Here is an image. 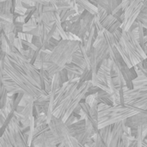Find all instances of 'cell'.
Instances as JSON below:
<instances>
[{
	"label": "cell",
	"mask_w": 147,
	"mask_h": 147,
	"mask_svg": "<svg viewBox=\"0 0 147 147\" xmlns=\"http://www.w3.org/2000/svg\"><path fill=\"white\" fill-rule=\"evenodd\" d=\"M65 68L67 70L69 81L75 80V79H79L82 77V75L84 73V69H83L80 66L77 65L73 62H71V63L67 64Z\"/></svg>",
	"instance_id": "cell-15"
},
{
	"label": "cell",
	"mask_w": 147,
	"mask_h": 147,
	"mask_svg": "<svg viewBox=\"0 0 147 147\" xmlns=\"http://www.w3.org/2000/svg\"><path fill=\"white\" fill-rule=\"evenodd\" d=\"M122 0H109V14H112L113 11L120 5L121 4Z\"/></svg>",
	"instance_id": "cell-25"
},
{
	"label": "cell",
	"mask_w": 147,
	"mask_h": 147,
	"mask_svg": "<svg viewBox=\"0 0 147 147\" xmlns=\"http://www.w3.org/2000/svg\"><path fill=\"white\" fill-rule=\"evenodd\" d=\"M29 127L22 128L21 122L15 116L1 135L0 147H30L28 143Z\"/></svg>",
	"instance_id": "cell-5"
},
{
	"label": "cell",
	"mask_w": 147,
	"mask_h": 147,
	"mask_svg": "<svg viewBox=\"0 0 147 147\" xmlns=\"http://www.w3.org/2000/svg\"><path fill=\"white\" fill-rule=\"evenodd\" d=\"M80 44V40L62 39L58 46L47 53L43 70L47 71L52 77L61 71L67 64L72 62V57L79 48Z\"/></svg>",
	"instance_id": "cell-3"
},
{
	"label": "cell",
	"mask_w": 147,
	"mask_h": 147,
	"mask_svg": "<svg viewBox=\"0 0 147 147\" xmlns=\"http://www.w3.org/2000/svg\"><path fill=\"white\" fill-rule=\"evenodd\" d=\"M78 121H79L78 119V117H76L73 114L65 121V123L66 124V126H71V125H72V124H74L75 122H77Z\"/></svg>",
	"instance_id": "cell-30"
},
{
	"label": "cell",
	"mask_w": 147,
	"mask_h": 147,
	"mask_svg": "<svg viewBox=\"0 0 147 147\" xmlns=\"http://www.w3.org/2000/svg\"><path fill=\"white\" fill-rule=\"evenodd\" d=\"M38 24L39 23L32 17L29 21H28L27 22L24 23V25H23V32L24 33H29L31 30L35 28L38 26Z\"/></svg>",
	"instance_id": "cell-21"
},
{
	"label": "cell",
	"mask_w": 147,
	"mask_h": 147,
	"mask_svg": "<svg viewBox=\"0 0 147 147\" xmlns=\"http://www.w3.org/2000/svg\"><path fill=\"white\" fill-rule=\"evenodd\" d=\"M144 8V0H134L131 1L129 6L124 11V20L121 28L123 31H128L131 26L134 24L142 9Z\"/></svg>",
	"instance_id": "cell-9"
},
{
	"label": "cell",
	"mask_w": 147,
	"mask_h": 147,
	"mask_svg": "<svg viewBox=\"0 0 147 147\" xmlns=\"http://www.w3.org/2000/svg\"><path fill=\"white\" fill-rule=\"evenodd\" d=\"M94 18L95 15L88 12L87 10H84L82 14H80L81 29L78 34V37L80 38L82 42L85 40L92 26L94 25Z\"/></svg>",
	"instance_id": "cell-12"
},
{
	"label": "cell",
	"mask_w": 147,
	"mask_h": 147,
	"mask_svg": "<svg viewBox=\"0 0 147 147\" xmlns=\"http://www.w3.org/2000/svg\"><path fill=\"white\" fill-rule=\"evenodd\" d=\"M59 41H60V40H58L57 39L52 37V38L49 40V41H48V50H49V51H53V50L58 46V44L59 43Z\"/></svg>",
	"instance_id": "cell-27"
},
{
	"label": "cell",
	"mask_w": 147,
	"mask_h": 147,
	"mask_svg": "<svg viewBox=\"0 0 147 147\" xmlns=\"http://www.w3.org/2000/svg\"><path fill=\"white\" fill-rule=\"evenodd\" d=\"M103 31L104 29L102 31H97V37L96 39V41L94 42L93 49L90 55V70L92 71L93 75H97L98 69L100 68L102 62L105 59L110 58L109 44L107 40L105 39Z\"/></svg>",
	"instance_id": "cell-7"
},
{
	"label": "cell",
	"mask_w": 147,
	"mask_h": 147,
	"mask_svg": "<svg viewBox=\"0 0 147 147\" xmlns=\"http://www.w3.org/2000/svg\"><path fill=\"white\" fill-rule=\"evenodd\" d=\"M145 2H147V0H144V3H145Z\"/></svg>",
	"instance_id": "cell-34"
},
{
	"label": "cell",
	"mask_w": 147,
	"mask_h": 147,
	"mask_svg": "<svg viewBox=\"0 0 147 147\" xmlns=\"http://www.w3.org/2000/svg\"><path fill=\"white\" fill-rule=\"evenodd\" d=\"M48 125L59 144H62L65 147H78V140L71 136L65 121L53 116Z\"/></svg>",
	"instance_id": "cell-8"
},
{
	"label": "cell",
	"mask_w": 147,
	"mask_h": 147,
	"mask_svg": "<svg viewBox=\"0 0 147 147\" xmlns=\"http://www.w3.org/2000/svg\"><path fill=\"white\" fill-rule=\"evenodd\" d=\"M66 34H67V39L68 40H80L81 41L80 38L78 35H76V34L71 33V32H66Z\"/></svg>",
	"instance_id": "cell-31"
},
{
	"label": "cell",
	"mask_w": 147,
	"mask_h": 147,
	"mask_svg": "<svg viewBox=\"0 0 147 147\" xmlns=\"http://www.w3.org/2000/svg\"><path fill=\"white\" fill-rule=\"evenodd\" d=\"M79 79L68 81L57 90L54 99V110L53 116L62 120L64 117L70 102L74 97L78 89Z\"/></svg>",
	"instance_id": "cell-6"
},
{
	"label": "cell",
	"mask_w": 147,
	"mask_h": 147,
	"mask_svg": "<svg viewBox=\"0 0 147 147\" xmlns=\"http://www.w3.org/2000/svg\"><path fill=\"white\" fill-rule=\"evenodd\" d=\"M0 26H1L2 31L5 34L6 36H9L12 33L16 34V27H15L14 22H8V21H4V20H1L0 19Z\"/></svg>",
	"instance_id": "cell-19"
},
{
	"label": "cell",
	"mask_w": 147,
	"mask_h": 147,
	"mask_svg": "<svg viewBox=\"0 0 147 147\" xmlns=\"http://www.w3.org/2000/svg\"><path fill=\"white\" fill-rule=\"evenodd\" d=\"M125 124L130 128H139L147 124V112L138 113L127 120H125Z\"/></svg>",
	"instance_id": "cell-14"
},
{
	"label": "cell",
	"mask_w": 147,
	"mask_h": 147,
	"mask_svg": "<svg viewBox=\"0 0 147 147\" xmlns=\"http://www.w3.org/2000/svg\"><path fill=\"white\" fill-rule=\"evenodd\" d=\"M1 79H11L27 95L34 100H48L41 71L38 70L21 53H4L1 51Z\"/></svg>",
	"instance_id": "cell-1"
},
{
	"label": "cell",
	"mask_w": 147,
	"mask_h": 147,
	"mask_svg": "<svg viewBox=\"0 0 147 147\" xmlns=\"http://www.w3.org/2000/svg\"><path fill=\"white\" fill-rule=\"evenodd\" d=\"M35 1H36V3H40V4H42L43 6H47V5H50V4H51L49 0H35Z\"/></svg>",
	"instance_id": "cell-32"
},
{
	"label": "cell",
	"mask_w": 147,
	"mask_h": 147,
	"mask_svg": "<svg viewBox=\"0 0 147 147\" xmlns=\"http://www.w3.org/2000/svg\"><path fill=\"white\" fill-rule=\"evenodd\" d=\"M6 1H9V0H0V2H6Z\"/></svg>",
	"instance_id": "cell-33"
},
{
	"label": "cell",
	"mask_w": 147,
	"mask_h": 147,
	"mask_svg": "<svg viewBox=\"0 0 147 147\" xmlns=\"http://www.w3.org/2000/svg\"><path fill=\"white\" fill-rule=\"evenodd\" d=\"M85 127H86V120L85 119L79 120L77 122H75L74 124L68 127L69 131H70L72 137H75L79 132L85 129Z\"/></svg>",
	"instance_id": "cell-17"
},
{
	"label": "cell",
	"mask_w": 147,
	"mask_h": 147,
	"mask_svg": "<svg viewBox=\"0 0 147 147\" xmlns=\"http://www.w3.org/2000/svg\"><path fill=\"white\" fill-rule=\"evenodd\" d=\"M58 145H59V143L49 127V129L33 140L30 147H51Z\"/></svg>",
	"instance_id": "cell-11"
},
{
	"label": "cell",
	"mask_w": 147,
	"mask_h": 147,
	"mask_svg": "<svg viewBox=\"0 0 147 147\" xmlns=\"http://www.w3.org/2000/svg\"><path fill=\"white\" fill-rule=\"evenodd\" d=\"M14 24H15V27H16V33L17 34H18V33L23 32V25H24V22H18V21H15L14 22Z\"/></svg>",
	"instance_id": "cell-28"
},
{
	"label": "cell",
	"mask_w": 147,
	"mask_h": 147,
	"mask_svg": "<svg viewBox=\"0 0 147 147\" xmlns=\"http://www.w3.org/2000/svg\"><path fill=\"white\" fill-rule=\"evenodd\" d=\"M93 140L95 141V144H96V147H109V145L101 138L100 134H96L94 137H93Z\"/></svg>",
	"instance_id": "cell-24"
},
{
	"label": "cell",
	"mask_w": 147,
	"mask_h": 147,
	"mask_svg": "<svg viewBox=\"0 0 147 147\" xmlns=\"http://www.w3.org/2000/svg\"><path fill=\"white\" fill-rule=\"evenodd\" d=\"M113 35L118 52L130 68L146 59L147 54L132 31H123L120 28Z\"/></svg>",
	"instance_id": "cell-2"
},
{
	"label": "cell",
	"mask_w": 147,
	"mask_h": 147,
	"mask_svg": "<svg viewBox=\"0 0 147 147\" xmlns=\"http://www.w3.org/2000/svg\"><path fill=\"white\" fill-rule=\"evenodd\" d=\"M135 68L140 69L142 71V73L147 78V59H145L142 62H140L138 65L135 66Z\"/></svg>",
	"instance_id": "cell-26"
},
{
	"label": "cell",
	"mask_w": 147,
	"mask_h": 147,
	"mask_svg": "<svg viewBox=\"0 0 147 147\" xmlns=\"http://www.w3.org/2000/svg\"><path fill=\"white\" fill-rule=\"evenodd\" d=\"M147 112L127 104H119L114 106H109L103 103L99 104V128L105 127L107 126L114 125L117 122L123 121L127 118L138 114Z\"/></svg>",
	"instance_id": "cell-4"
},
{
	"label": "cell",
	"mask_w": 147,
	"mask_h": 147,
	"mask_svg": "<svg viewBox=\"0 0 147 147\" xmlns=\"http://www.w3.org/2000/svg\"><path fill=\"white\" fill-rule=\"evenodd\" d=\"M56 11H46L41 15V22L45 25H53L56 17Z\"/></svg>",
	"instance_id": "cell-20"
},
{
	"label": "cell",
	"mask_w": 147,
	"mask_h": 147,
	"mask_svg": "<svg viewBox=\"0 0 147 147\" xmlns=\"http://www.w3.org/2000/svg\"><path fill=\"white\" fill-rule=\"evenodd\" d=\"M124 127H125V121L117 122L113 125L111 142L109 147H118L119 144L121 141L122 134L124 133Z\"/></svg>",
	"instance_id": "cell-13"
},
{
	"label": "cell",
	"mask_w": 147,
	"mask_h": 147,
	"mask_svg": "<svg viewBox=\"0 0 147 147\" xmlns=\"http://www.w3.org/2000/svg\"><path fill=\"white\" fill-rule=\"evenodd\" d=\"M1 83L4 86V88L6 89L9 96L22 92L21 88L15 82H13L11 79H1Z\"/></svg>",
	"instance_id": "cell-16"
},
{
	"label": "cell",
	"mask_w": 147,
	"mask_h": 147,
	"mask_svg": "<svg viewBox=\"0 0 147 147\" xmlns=\"http://www.w3.org/2000/svg\"><path fill=\"white\" fill-rule=\"evenodd\" d=\"M90 3H92L96 6H102L109 13V0H89Z\"/></svg>",
	"instance_id": "cell-23"
},
{
	"label": "cell",
	"mask_w": 147,
	"mask_h": 147,
	"mask_svg": "<svg viewBox=\"0 0 147 147\" xmlns=\"http://www.w3.org/2000/svg\"><path fill=\"white\" fill-rule=\"evenodd\" d=\"M146 38H147V28H146Z\"/></svg>",
	"instance_id": "cell-35"
},
{
	"label": "cell",
	"mask_w": 147,
	"mask_h": 147,
	"mask_svg": "<svg viewBox=\"0 0 147 147\" xmlns=\"http://www.w3.org/2000/svg\"><path fill=\"white\" fill-rule=\"evenodd\" d=\"M97 7H98L97 16L99 17V20L103 28L108 30L111 34H115L121 27L122 22L115 16H113L112 14H109L102 6H97Z\"/></svg>",
	"instance_id": "cell-10"
},
{
	"label": "cell",
	"mask_w": 147,
	"mask_h": 147,
	"mask_svg": "<svg viewBox=\"0 0 147 147\" xmlns=\"http://www.w3.org/2000/svg\"><path fill=\"white\" fill-rule=\"evenodd\" d=\"M78 4H79L80 6H82L85 10H87L88 12L96 15L97 14L98 11V7L94 5L92 3H90L89 0H74Z\"/></svg>",
	"instance_id": "cell-18"
},
{
	"label": "cell",
	"mask_w": 147,
	"mask_h": 147,
	"mask_svg": "<svg viewBox=\"0 0 147 147\" xmlns=\"http://www.w3.org/2000/svg\"><path fill=\"white\" fill-rule=\"evenodd\" d=\"M9 94L3 84H1V109H3L8 102Z\"/></svg>",
	"instance_id": "cell-22"
},
{
	"label": "cell",
	"mask_w": 147,
	"mask_h": 147,
	"mask_svg": "<svg viewBox=\"0 0 147 147\" xmlns=\"http://www.w3.org/2000/svg\"><path fill=\"white\" fill-rule=\"evenodd\" d=\"M32 43L39 49H42V43H41V40H40V38L39 36H34L33 38V40H32Z\"/></svg>",
	"instance_id": "cell-29"
}]
</instances>
